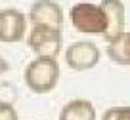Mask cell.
I'll return each instance as SVG.
<instances>
[{"instance_id":"1","label":"cell","mask_w":130,"mask_h":120,"mask_svg":"<svg viewBox=\"0 0 130 120\" xmlns=\"http://www.w3.org/2000/svg\"><path fill=\"white\" fill-rule=\"evenodd\" d=\"M59 63L57 57H35L31 63L25 67L23 78L25 86L32 93H50L59 82Z\"/></svg>"},{"instance_id":"2","label":"cell","mask_w":130,"mask_h":120,"mask_svg":"<svg viewBox=\"0 0 130 120\" xmlns=\"http://www.w3.org/2000/svg\"><path fill=\"white\" fill-rule=\"evenodd\" d=\"M71 25L77 32L90 36H102L107 27V17L105 12L100 4L92 2H77L71 6Z\"/></svg>"},{"instance_id":"3","label":"cell","mask_w":130,"mask_h":120,"mask_svg":"<svg viewBox=\"0 0 130 120\" xmlns=\"http://www.w3.org/2000/svg\"><path fill=\"white\" fill-rule=\"evenodd\" d=\"M27 46L37 57H57L63 46L61 29L50 25H32L27 32Z\"/></svg>"},{"instance_id":"4","label":"cell","mask_w":130,"mask_h":120,"mask_svg":"<svg viewBox=\"0 0 130 120\" xmlns=\"http://www.w3.org/2000/svg\"><path fill=\"white\" fill-rule=\"evenodd\" d=\"M65 63L73 71H90L100 63V48L90 40H77L65 50Z\"/></svg>"},{"instance_id":"5","label":"cell","mask_w":130,"mask_h":120,"mask_svg":"<svg viewBox=\"0 0 130 120\" xmlns=\"http://www.w3.org/2000/svg\"><path fill=\"white\" fill-rule=\"evenodd\" d=\"M27 34V17L15 8L0 10V42L15 44Z\"/></svg>"},{"instance_id":"6","label":"cell","mask_w":130,"mask_h":120,"mask_svg":"<svg viewBox=\"0 0 130 120\" xmlns=\"http://www.w3.org/2000/svg\"><path fill=\"white\" fill-rule=\"evenodd\" d=\"M27 17L31 21V25H50V27H59V29L63 25V10L56 0L32 2Z\"/></svg>"},{"instance_id":"7","label":"cell","mask_w":130,"mask_h":120,"mask_svg":"<svg viewBox=\"0 0 130 120\" xmlns=\"http://www.w3.org/2000/svg\"><path fill=\"white\" fill-rule=\"evenodd\" d=\"M100 6L103 8L107 17V27H105V32L102 34V38L105 42H113L124 32V21H126L124 4H122V0H102Z\"/></svg>"},{"instance_id":"8","label":"cell","mask_w":130,"mask_h":120,"mask_svg":"<svg viewBox=\"0 0 130 120\" xmlns=\"http://www.w3.org/2000/svg\"><path fill=\"white\" fill-rule=\"evenodd\" d=\"M96 107L92 101L84 99V97H77L71 99L69 103H65L59 112V120H96Z\"/></svg>"},{"instance_id":"9","label":"cell","mask_w":130,"mask_h":120,"mask_svg":"<svg viewBox=\"0 0 130 120\" xmlns=\"http://www.w3.org/2000/svg\"><path fill=\"white\" fill-rule=\"evenodd\" d=\"M107 55L117 65H130V32H122L117 40L107 42Z\"/></svg>"},{"instance_id":"10","label":"cell","mask_w":130,"mask_h":120,"mask_svg":"<svg viewBox=\"0 0 130 120\" xmlns=\"http://www.w3.org/2000/svg\"><path fill=\"white\" fill-rule=\"evenodd\" d=\"M102 120H130V107H109Z\"/></svg>"},{"instance_id":"11","label":"cell","mask_w":130,"mask_h":120,"mask_svg":"<svg viewBox=\"0 0 130 120\" xmlns=\"http://www.w3.org/2000/svg\"><path fill=\"white\" fill-rule=\"evenodd\" d=\"M0 120H19L17 111L12 103H6V101H0Z\"/></svg>"},{"instance_id":"12","label":"cell","mask_w":130,"mask_h":120,"mask_svg":"<svg viewBox=\"0 0 130 120\" xmlns=\"http://www.w3.org/2000/svg\"><path fill=\"white\" fill-rule=\"evenodd\" d=\"M8 71H10V63H8V61H6L2 55H0V76H2V74H6Z\"/></svg>"}]
</instances>
